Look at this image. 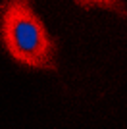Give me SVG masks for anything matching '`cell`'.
<instances>
[{
    "label": "cell",
    "mask_w": 127,
    "mask_h": 129,
    "mask_svg": "<svg viewBox=\"0 0 127 129\" xmlns=\"http://www.w3.org/2000/svg\"><path fill=\"white\" fill-rule=\"evenodd\" d=\"M0 41L17 64L56 71V43L35 14L29 0H4L0 4Z\"/></svg>",
    "instance_id": "cell-1"
},
{
    "label": "cell",
    "mask_w": 127,
    "mask_h": 129,
    "mask_svg": "<svg viewBox=\"0 0 127 129\" xmlns=\"http://www.w3.org/2000/svg\"><path fill=\"white\" fill-rule=\"evenodd\" d=\"M79 6L83 8H94V6H100V8H106V10H114L117 12L121 17H127V8H123L119 0H75Z\"/></svg>",
    "instance_id": "cell-2"
}]
</instances>
